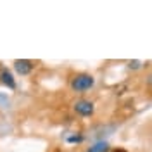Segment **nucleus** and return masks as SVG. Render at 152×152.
<instances>
[{
	"instance_id": "obj_1",
	"label": "nucleus",
	"mask_w": 152,
	"mask_h": 152,
	"mask_svg": "<svg viewBox=\"0 0 152 152\" xmlns=\"http://www.w3.org/2000/svg\"><path fill=\"white\" fill-rule=\"evenodd\" d=\"M95 85V78L88 73H78L71 80V90L76 94H85L88 90H92Z\"/></svg>"
},
{
	"instance_id": "obj_2",
	"label": "nucleus",
	"mask_w": 152,
	"mask_h": 152,
	"mask_svg": "<svg viewBox=\"0 0 152 152\" xmlns=\"http://www.w3.org/2000/svg\"><path fill=\"white\" fill-rule=\"evenodd\" d=\"M73 109H75V113L78 114V116H81V118H90V116H94V113H95V104L92 100L80 99V100H76L75 104H73Z\"/></svg>"
},
{
	"instance_id": "obj_3",
	"label": "nucleus",
	"mask_w": 152,
	"mask_h": 152,
	"mask_svg": "<svg viewBox=\"0 0 152 152\" xmlns=\"http://www.w3.org/2000/svg\"><path fill=\"white\" fill-rule=\"evenodd\" d=\"M33 67H35V62L29 59H16L14 61V69L21 76H28L33 71Z\"/></svg>"
},
{
	"instance_id": "obj_4",
	"label": "nucleus",
	"mask_w": 152,
	"mask_h": 152,
	"mask_svg": "<svg viewBox=\"0 0 152 152\" xmlns=\"http://www.w3.org/2000/svg\"><path fill=\"white\" fill-rule=\"evenodd\" d=\"M0 81L7 86V88L16 90V80H14V76H12V73H10L9 69H5V67L0 69Z\"/></svg>"
},
{
	"instance_id": "obj_5",
	"label": "nucleus",
	"mask_w": 152,
	"mask_h": 152,
	"mask_svg": "<svg viewBox=\"0 0 152 152\" xmlns=\"http://www.w3.org/2000/svg\"><path fill=\"white\" fill-rule=\"evenodd\" d=\"M105 151H107V143H104V142L97 143L92 149H88V152H105Z\"/></svg>"
},
{
	"instance_id": "obj_6",
	"label": "nucleus",
	"mask_w": 152,
	"mask_h": 152,
	"mask_svg": "<svg viewBox=\"0 0 152 152\" xmlns=\"http://www.w3.org/2000/svg\"><path fill=\"white\" fill-rule=\"evenodd\" d=\"M81 140H83V137H81V135H73V137H69V138H67V142H69V143H80Z\"/></svg>"
},
{
	"instance_id": "obj_7",
	"label": "nucleus",
	"mask_w": 152,
	"mask_h": 152,
	"mask_svg": "<svg viewBox=\"0 0 152 152\" xmlns=\"http://www.w3.org/2000/svg\"><path fill=\"white\" fill-rule=\"evenodd\" d=\"M142 67V62L140 61H132L130 62V69H140Z\"/></svg>"
},
{
	"instance_id": "obj_8",
	"label": "nucleus",
	"mask_w": 152,
	"mask_h": 152,
	"mask_svg": "<svg viewBox=\"0 0 152 152\" xmlns=\"http://www.w3.org/2000/svg\"><path fill=\"white\" fill-rule=\"evenodd\" d=\"M145 81H147V85H149V86H152V73L147 76V80H145Z\"/></svg>"
},
{
	"instance_id": "obj_9",
	"label": "nucleus",
	"mask_w": 152,
	"mask_h": 152,
	"mask_svg": "<svg viewBox=\"0 0 152 152\" xmlns=\"http://www.w3.org/2000/svg\"><path fill=\"white\" fill-rule=\"evenodd\" d=\"M113 152H124V151H113Z\"/></svg>"
}]
</instances>
